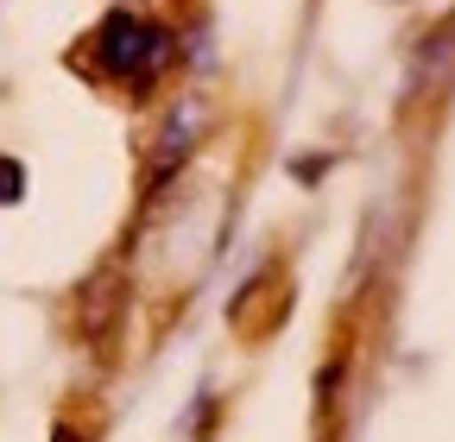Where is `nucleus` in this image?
<instances>
[{
  "label": "nucleus",
  "mask_w": 455,
  "mask_h": 442,
  "mask_svg": "<svg viewBox=\"0 0 455 442\" xmlns=\"http://www.w3.org/2000/svg\"><path fill=\"white\" fill-rule=\"evenodd\" d=\"M89 64H95V76L146 95L171 64H178V32L158 26V20H146V13L114 7V13L89 32Z\"/></svg>",
  "instance_id": "f257e3e1"
},
{
  "label": "nucleus",
  "mask_w": 455,
  "mask_h": 442,
  "mask_svg": "<svg viewBox=\"0 0 455 442\" xmlns=\"http://www.w3.org/2000/svg\"><path fill=\"white\" fill-rule=\"evenodd\" d=\"M196 127H203V101L190 95V101H178L164 114V127H158V152H152V190L178 171V164L190 158V139H196Z\"/></svg>",
  "instance_id": "f03ea898"
},
{
  "label": "nucleus",
  "mask_w": 455,
  "mask_h": 442,
  "mask_svg": "<svg viewBox=\"0 0 455 442\" xmlns=\"http://www.w3.org/2000/svg\"><path fill=\"white\" fill-rule=\"evenodd\" d=\"M20 196H26V164L0 158V202H20Z\"/></svg>",
  "instance_id": "7ed1b4c3"
}]
</instances>
